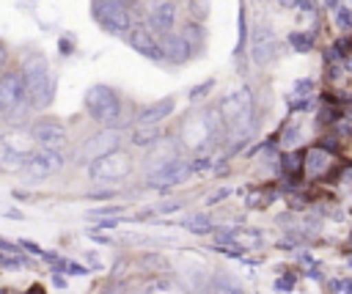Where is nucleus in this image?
Here are the masks:
<instances>
[{
    "label": "nucleus",
    "mask_w": 352,
    "mask_h": 294,
    "mask_svg": "<svg viewBox=\"0 0 352 294\" xmlns=\"http://www.w3.org/2000/svg\"><path fill=\"white\" fill-rule=\"evenodd\" d=\"M160 44H162V60H168V63H184V60H190L192 55H195V47L182 36V33H165L162 38H160Z\"/></svg>",
    "instance_id": "obj_12"
},
{
    "label": "nucleus",
    "mask_w": 352,
    "mask_h": 294,
    "mask_svg": "<svg viewBox=\"0 0 352 294\" xmlns=\"http://www.w3.org/2000/svg\"><path fill=\"white\" fill-rule=\"evenodd\" d=\"M333 168H336V157H333L327 148L316 146V148L305 151V173H308V176L319 179V176H327Z\"/></svg>",
    "instance_id": "obj_16"
},
{
    "label": "nucleus",
    "mask_w": 352,
    "mask_h": 294,
    "mask_svg": "<svg viewBox=\"0 0 352 294\" xmlns=\"http://www.w3.org/2000/svg\"><path fill=\"white\" fill-rule=\"evenodd\" d=\"M212 88V80H206L204 85H198V88H192V93H190V99H198V96H204V91H209Z\"/></svg>",
    "instance_id": "obj_35"
},
{
    "label": "nucleus",
    "mask_w": 352,
    "mask_h": 294,
    "mask_svg": "<svg viewBox=\"0 0 352 294\" xmlns=\"http://www.w3.org/2000/svg\"><path fill=\"white\" fill-rule=\"evenodd\" d=\"M126 41L135 52H140L143 58H151V60H162V44L154 38V30L148 27H132L126 33Z\"/></svg>",
    "instance_id": "obj_14"
},
{
    "label": "nucleus",
    "mask_w": 352,
    "mask_h": 294,
    "mask_svg": "<svg viewBox=\"0 0 352 294\" xmlns=\"http://www.w3.org/2000/svg\"><path fill=\"white\" fill-rule=\"evenodd\" d=\"M338 129H341L346 137H352V115H344V118H338Z\"/></svg>",
    "instance_id": "obj_32"
},
{
    "label": "nucleus",
    "mask_w": 352,
    "mask_h": 294,
    "mask_svg": "<svg viewBox=\"0 0 352 294\" xmlns=\"http://www.w3.org/2000/svg\"><path fill=\"white\" fill-rule=\"evenodd\" d=\"M182 36L192 44V47H201L204 44V27L201 25H195V22H190V25H184V30H182Z\"/></svg>",
    "instance_id": "obj_24"
},
{
    "label": "nucleus",
    "mask_w": 352,
    "mask_h": 294,
    "mask_svg": "<svg viewBox=\"0 0 352 294\" xmlns=\"http://www.w3.org/2000/svg\"><path fill=\"white\" fill-rule=\"evenodd\" d=\"M85 110L94 121H99L104 126H116V121L121 115V99L110 85H91L85 91Z\"/></svg>",
    "instance_id": "obj_3"
},
{
    "label": "nucleus",
    "mask_w": 352,
    "mask_h": 294,
    "mask_svg": "<svg viewBox=\"0 0 352 294\" xmlns=\"http://www.w3.org/2000/svg\"><path fill=\"white\" fill-rule=\"evenodd\" d=\"M25 162H28V157H25V154L14 151L8 143H3V140H0V170H6V173H16V170H22V168H25Z\"/></svg>",
    "instance_id": "obj_18"
},
{
    "label": "nucleus",
    "mask_w": 352,
    "mask_h": 294,
    "mask_svg": "<svg viewBox=\"0 0 352 294\" xmlns=\"http://www.w3.org/2000/svg\"><path fill=\"white\" fill-rule=\"evenodd\" d=\"M212 289H214V294H245V289L226 272H217L212 278Z\"/></svg>",
    "instance_id": "obj_21"
},
{
    "label": "nucleus",
    "mask_w": 352,
    "mask_h": 294,
    "mask_svg": "<svg viewBox=\"0 0 352 294\" xmlns=\"http://www.w3.org/2000/svg\"><path fill=\"white\" fill-rule=\"evenodd\" d=\"M289 44L297 52H311L314 49V36L311 33H302V30H294V33H289Z\"/></svg>",
    "instance_id": "obj_22"
},
{
    "label": "nucleus",
    "mask_w": 352,
    "mask_h": 294,
    "mask_svg": "<svg viewBox=\"0 0 352 294\" xmlns=\"http://www.w3.org/2000/svg\"><path fill=\"white\" fill-rule=\"evenodd\" d=\"M0 140L8 143L14 151H19V154H25V157L33 154V143H36L33 135H22V132H11V135H6V137H0Z\"/></svg>",
    "instance_id": "obj_20"
},
{
    "label": "nucleus",
    "mask_w": 352,
    "mask_h": 294,
    "mask_svg": "<svg viewBox=\"0 0 352 294\" xmlns=\"http://www.w3.org/2000/svg\"><path fill=\"white\" fill-rule=\"evenodd\" d=\"M336 25H338L344 33H349V30H352V8L338 5V8H336Z\"/></svg>",
    "instance_id": "obj_26"
},
{
    "label": "nucleus",
    "mask_w": 352,
    "mask_h": 294,
    "mask_svg": "<svg viewBox=\"0 0 352 294\" xmlns=\"http://www.w3.org/2000/svg\"><path fill=\"white\" fill-rule=\"evenodd\" d=\"M22 74H25V82H28L30 104L33 107H47L52 102V93H55V80H52V71H50L47 58L41 52L25 55Z\"/></svg>",
    "instance_id": "obj_1"
},
{
    "label": "nucleus",
    "mask_w": 352,
    "mask_h": 294,
    "mask_svg": "<svg viewBox=\"0 0 352 294\" xmlns=\"http://www.w3.org/2000/svg\"><path fill=\"white\" fill-rule=\"evenodd\" d=\"M63 162H66V159H63L60 151H55V148H38V151H33V154L28 157V162H25V168H22V179H25L28 184L41 181V179L58 173V170L63 168Z\"/></svg>",
    "instance_id": "obj_6"
},
{
    "label": "nucleus",
    "mask_w": 352,
    "mask_h": 294,
    "mask_svg": "<svg viewBox=\"0 0 352 294\" xmlns=\"http://www.w3.org/2000/svg\"><path fill=\"white\" fill-rule=\"evenodd\" d=\"M113 225H118V220H113V217H110V220H99L94 228H113Z\"/></svg>",
    "instance_id": "obj_36"
},
{
    "label": "nucleus",
    "mask_w": 352,
    "mask_h": 294,
    "mask_svg": "<svg viewBox=\"0 0 352 294\" xmlns=\"http://www.w3.org/2000/svg\"><path fill=\"white\" fill-rule=\"evenodd\" d=\"M184 228L192 231V234H209L212 231V223H209L206 214H192V217L184 220Z\"/></svg>",
    "instance_id": "obj_23"
},
{
    "label": "nucleus",
    "mask_w": 352,
    "mask_h": 294,
    "mask_svg": "<svg viewBox=\"0 0 352 294\" xmlns=\"http://www.w3.org/2000/svg\"><path fill=\"white\" fill-rule=\"evenodd\" d=\"M248 47H250V60L256 66H267L278 55V38H275L272 27L264 25V22L261 25H253L250 38H248Z\"/></svg>",
    "instance_id": "obj_8"
},
{
    "label": "nucleus",
    "mask_w": 352,
    "mask_h": 294,
    "mask_svg": "<svg viewBox=\"0 0 352 294\" xmlns=\"http://www.w3.org/2000/svg\"><path fill=\"white\" fill-rule=\"evenodd\" d=\"M311 91H314V80H297L294 82V93L297 96H311Z\"/></svg>",
    "instance_id": "obj_30"
},
{
    "label": "nucleus",
    "mask_w": 352,
    "mask_h": 294,
    "mask_svg": "<svg viewBox=\"0 0 352 294\" xmlns=\"http://www.w3.org/2000/svg\"><path fill=\"white\" fill-rule=\"evenodd\" d=\"M3 60H6V49H3V44H0V66H3Z\"/></svg>",
    "instance_id": "obj_40"
},
{
    "label": "nucleus",
    "mask_w": 352,
    "mask_h": 294,
    "mask_svg": "<svg viewBox=\"0 0 352 294\" xmlns=\"http://www.w3.org/2000/svg\"><path fill=\"white\" fill-rule=\"evenodd\" d=\"M338 289H341V294H352V280H341Z\"/></svg>",
    "instance_id": "obj_37"
},
{
    "label": "nucleus",
    "mask_w": 352,
    "mask_h": 294,
    "mask_svg": "<svg viewBox=\"0 0 352 294\" xmlns=\"http://www.w3.org/2000/svg\"><path fill=\"white\" fill-rule=\"evenodd\" d=\"M148 27H154V33H160V36L173 33V27H176V0H157V3H151Z\"/></svg>",
    "instance_id": "obj_13"
},
{
    "label": "nucleus",
    "mask_w": 352,
    "mask_h": 294,
    "mask_svg": "<svg viewBox=\"0 0 352 294\" xmlns=\"http://www.w3.org/2000/svg\"><path fill=\"white\" fill-rule=\"evenodd\" d=\"M121 212H124V206L113 203V206H99V209H91L88 214H91V217H118Z\"/></svg>",
    "instance_id": "obj_27"
},
{
    "label": "nucleus",
    "mask_w": 352,
    "mask_h": 294,
    "mask_svg": "<svg viewBox=\"0 0 352 294\" xmlns=\"http://www.w3.org/2000/svg\"><path fill=\"white\" fill-rule=\"evenodd\" d=\"M30 135L36 137V143H38L41 148H55V151H60V148L66 146V140H69L66 126H63L60 121H52V118L36 121L33 129H30Z\"/></svg>",
    "instance_id": "obj_9"
},
{
    "label": "nucleus",
    "mask_w": 352,
    "mask_h": 294,
    "mask_svg": "<svg viewBox=\"0 0 352 294\" xmlns=\"http://www.w3.org/2000/svg\"><path fill=\"white\" fill-rule=\"evenodd\" d=\"M173 159H179V143H176L173 137H165V135H162V137L151 146V151L146 154V173H154V170L170 165Z\"/></svg>",
    "instance_id": "obj_11"
},
{
    "label": "nucleus",
    "mask_w": 352,
    "mask_h": 294,
    "mask_svg": "<svg viewBox=\"0 0 352 294\" xmlns=\"http://www.w3.org/2000/svg\"><path fill=\"white\" fill-rule=\"evenodd\" d=\"M294 3H297L302 11H308V8H311V0H294Z\"/></svg>",
    "instance_id": "obj_38"
},
{
    "label": "nucleus",
    "mask_w": 352,
    "mask_h": 294,
    "mask_svg": "<svg viewBox=\"0 0 352 294\" xmlns=\"http://www.w3.org/2000/svg\"><path fill=\"white\" fill-rule=\"evenodd\" d=\"M88 173H91V179H102V181H121V179H126V176L132 173V157H129L126 151L116 148V151H110V154L99 157L96 162H91Z\"/></svg>",
    "instance_id": "obj_7"
},
{
    "label": "nucleus",
    "mask_w": 352,
    "mask_h": 294,
    "mask_svg": "<svg viewBox=\"0 0 352 294\" xmlns=\"http://www.w3.org/2000/svg\"><path fill=\"white\" fill-rule=\"evenodd\" d=\"M173 107H176V99L173 96H162V99L151 102L148 107H143L138 113V124H160L162 118H168L173 113Z\"/></svg>",
    "instance_id": "obj_17"
},
{
    "label": "nucleus",
    "mask_w": 352,
    "mask_h": 294,
    "mask_svg": "<svg viewBox=\"0 0 352 294\" xmlns=\"http://www.w3.org/2000/svg\"><path fill=\"white\" fill-rule=\"evenodd\" d=\"M179 137H182V143H184L187 148H201V146H206V140L212 137V129H209V124H206V115H192V118H187V121L182 124V129H179Z\"/></svg>",
    "instance_id": "obj_15"
},
{
    "label": "nucleus",
    "mask_w": 352,
    "mask_h": 294,
    "mask_svg": "<svg viewBox=\"0 0 352 294\" xmlns=\"http://www.w3.org/2000/svg\"><path fill=\"white\" fill-rule=\"evenodd\" d=\"M190 14L198 19H206L209 14V0H190Z\"/></svg>",
    "instance_id": "obj_29"
},
{
    "label": "nucleus",
    "mask_w": 352,
    "mask_h": 294,
    "mask_svg": "<svg viewBox=\"0 0 352 294\" xmlns=\"http://www.w3.org/2000/svg\"><path fill=\"white\" fill-rule=\"evenodd\" d=\"M280 165L286 173H300V168H305V154H289V157H283Z\"/></svg>",
    "instance_id": "obj_25"
},
{
    "label": "nucleus",
    "mask_w": 352,
    "mask_h": 294,
    "mask_svg": "<svg viewBox=\"0 0 352 294\" xmlns=\"http://www.w3.org/2000/svg\"><path fill=\"white\" fill-rule=\"evenodd\" d=\"M28 107H33V104H30V96H28V82H25L22 69L19 71H6L0 77V113H3V118L8 124H22Z\"/></svg>",
    "instance_id": "obj_2"
},
{
    "label": "nucleus",
    "mask_w": 352,
    "mask_h": 294,
    "mask_svg": "<svg viewBox=\"0 0 352 294\" xmlns=\"http://www.w3.org/2000/svg\"><path fill=\"white\" fill-rule=\"evenodd\" d=\"M19 245H22V247H25L28 253H33V256H44V250H41V247H38L36 242H30V239H22Z\"/></svg>",
    "instance_id": "obj_33"
},
{
    "label": "nucleus",
    "mask_w": 352,
    "mask_h": 294,
    "mask_svg": "<svg viewBox=\"0 0 352 294\" xmlns=\"http://www.w3.org/2000/svg\"><path fill=\"white\" fill-rule=\"evenodd\" d=\"M91 11H94V19H96L104 30H110V33H116V36H124V33L132 30L129 8H126L124 0H94Z\"/></svg>",
    "instance_id": "obj_4"
},
{
    "label": "nucleus",
    "mask_w": 352,
    "mask_h": 294,
    "mask_svg": "<svg viewBox=\"0 0 352 294\" xmlns=\"http://www.w3.org/2000/svg\"><path fill=\"white\" fill-rule=\"evenodd\" d=\"M118 146H121V132H118L116 126H104L102 132L91 135L88 140H82V143L77 146L74 162H82V165H85V162H96L99 157L116 151Z\"/></svg>",
    "instance_id": "obj_5"
},
{
    "label": "nucleus",
    "mask_w": 352,
    "mask_h": 294,
    "mask_svg": "<svg viewBox=\"0 0 352 294\" xmlns=\"http://www.w3.org/2000/svg\"><path fill=\"white\" fill-rule=\"evenodd\" d=\"M190 176H192V165H190L187 159L179 157V159H173L170 165H165V168L148 173L146 181H148V187H170V184H182V181H187Z\"/></svg>",
    "instance_id": "obj_10"
},
{
    "label": "nucleus",
    "mask_w": 352,
    "mask_h": 294,
    "mask_svg": "<svg viewBox=\"0 0 352 294\" xmlns=\"http://www.w3.org/2000/svg\"><path fill=\"white\" fill-rule=\"evenodd\" d=\"M0 250H3V253H22L25 247H22V245H11L8 239H0Z\"/></svg>",
    "instance_id": "obj_34"
},
{
    "label": "nucleus",
    "mask_w": 352,
    "mask_h": 294,
    "mask_svg": "<svg viewBox=\"0 0 352 294\" xmlns=\"http://www.w3.org/2000/svg\"><path fill=\"white\" fill-rule=\"evenodd\" d=\"M245 41H248V16H245V8H239V44H236V52L245 49Z\"/></svg>",
    "instance_id": "obj_28"
},
{
    "label": "nucleus",
    "mask_w": 352,
    "mask_h": 294,
    "mask_svg": "<svg viewBox=\"0 0 352 294\" xmlns=\"http://www.w3.org/2000/svg\"><path fill=\"white\" fill-rule=\"evenodd\" d=\"M162 137V132H160V126L157 124H138L135 129H132V146H154L157 140Z\"/></svg>",
    "instance_id": "obj_19"
},
{
    "label": "nucleus",
    "mask_w": 352,
    "mask_h": 294,
    "mask_svg": "<svg viewBox=\"0 0 352 294\" xmlns=\"http://www.w3.org/2000/svg\"><path fill=\"white\" fill-rule=\"evenodd\" d=\"M22 264H28L25 258H11V256H0V267L3 269H19Z\"/></svg>",
    "instance_id": "obj_31"
},
{
    "label": "nucleus",
    "mask_w": 352,
    "mask_h": 294,
    "mask_svg": "<svg viewBox=\"0 0 352 294\" xmlns=\"http://www.w3.org/2000/svg\"><path fill=\"white\" fill-rule=\"evenodd\" d=\"M55 286H58V289H63V286H66V280H63L60 275H55Z\"/></svg>",
    "instance_id": "obj_39"
}]
</instances>
